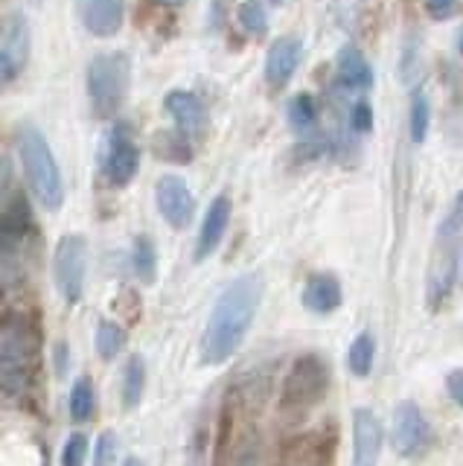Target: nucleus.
<instances>
[{"mask_svg":"<svg viewBox=\"0 0 463 466\" xmlns=\"http://www.w3.org/2000/svg\"><path fill=\"white\" fill-rule=\"evenodd\" d=\"M350 120H353V128L361 131V135L373 131V108H370V102L358 99L356 106H353V111H350Z\"/></svg>","mask_w":463,"mask_h":466,"instance_id":"31","label":"nucleus"},{"mask_svg":"<svg viewBox=\"0 0 463 466\" xmlns=\"http://www.w3.org/2000/svg\"><path fill=\"white\" fill-rule=\"evenodd\" d=\"M132 85V58L128 53H99L88 65V96L99 120L117 116Z\"/></svg>","mask_w":463,"mask_h":466,"instance_id":"5","label":"nucleus"},{"mask_svg":"<svg viewBox=\"0 0 463 466\" xmlns=\"http://www.w3.org/2000/svg\"><path fill=\"white\" fill-rule=\"evenodd\" d=\"M460 280V251H443L428 271V286H426V303L431 312H438L443 300L452 295L455 283Z\"/></svg>","mask_w":463,"mask_h":466,"instance_id":"17","label":"nucleus"},{"mask_svg":"<svg viewBox=\"0 0 463 466\" xmlns=\"http://www.w3.org/2000/svg\"><path fill=\"white\" fill-rule=\"evenodd\" d=\"M428 18L434 21H448L458 15V0H423Z\"/></svg>","mask_w":463,"mask_h":466,"instance_id":"32","label":"nucleus"},{"mask_svg":"<svg viewBox=\"0 0 463 466\" xmlns=\"http://www.w3.org/2000/svg\"><path fill=\"white\" fill-rule=\"evenodd\" d=\"M341 283L336 274L329 271H317V274H309L307 286H303V306H307V312L312 315H332L341 306Z\"/></svg>","mask_w":463,"mask_h":466,"instance_id":"18","label":"nucleus"},{"mask_svg":"<svg viewBox=\"0 0 463 466\" xmlns=\"http://www.w3.org/2000/svg\"><path fill=\"white\" fill-rule=\"evenodd\" d=\"M143 390H146V364H143L140 356H132L123 370V405L137 408L143 400Z\"/></svg>","mask_w":463,"mask_h":466,"instance_id":"21","label":"nucleus"},{"mask_svg":"<svg viewBox=\"0 0 463 466\" xmlns=\"http://www.w3.org/2000/svg\"><path fill=\"white\" fill-rule=\"evenodd\" d=\"M30 239H33L30 198L21 189L9 160L0 157V291L15 289L24 280Z\"/></svg>","mask_w":463,"mask_h":466,"instance_id":"2","label":"nucleus"},{"mask_svg":"<svg viewBox=\"0 0 463 466\" xmlns=\"http://www.w3.org/2000/svg\"><path fill=\"white\" fill-rule=\"evenodd\" d=\"M327 388H329L327 361L317 353H303L300 359H295L292 370L286 376L283 405L295 408V411H303V408H312L315 402H321Z\"/></svg>","mask_w":463,"mask_h":466,"instance_id":"6","label":"nucleus"},{"mask_svg":"<svg viewBox=\"0 0 463 466\" xmlns=\"http://www.w3.org/2000/svg\"><path fill=\"white\" fill-rule=\"evenodd\" d=\"M76 12L94 38H114L126 21V0H76Z\"/></svg>","mask_w":463,"mask_h":466,"instance_id":"12","label":"nucleus"},{"mask_svg":"<svg viewBox=\"0 0 463 466\" xmlns=\"http://www.w3.org/2000/svg\"><path fill=\"white\" fill-rule=\"evenodd\" d=\"M431 126V102L423 91H417L411 99V114H408V131L414 143H426Z\"/></svg>","mask_w":463,"mask_h":466,"instance_id":"27","label":"nucleus"},{"mask_svg":"<svg viewBox=\"0 0 463 466\" xmlns=\"http://www.w3.org/2000/svg\"><path fill=\"white\" fill-rule=\"evenodd\" d=\"M446 390H448V397L463 408V368H458L446 376Z\"/></svg>","mask_w":463,"mask_h":466,"instance_id":"33","label":"nucleus"},{"mask_svg":"<svg viewBox=\"0 0 463 466\" xmlns=\"http://www.w3.org/2000/svg\"><path fill=\"white\" fill-rule=\"evenodd\" d=\"M38 361V335L26 318L0 324V397H24L33 385Z\"/></svg>","mask_w":463,"mask_h":466,"instance_id":"4","label":"nucleus"},{"mask_svg":"<svg viewBox=\"0 0 463 466\" xmlns=\"http://www.w3.org/2000/svg\"><path fill=\"white\" fill-rule=\"evenodd\" d=\"M385 441V426L373 408H356L353 411V463L370 466L379 461Z\"/></svg>","mask_w":463,"mask_h":466,"instance_id":"13","label":"nucleus"},{"mask_svg":"<svg viewBox=\"0 0 463 466\" xmlns=\"http://www.w3.org/2000/svg\"><path fill=\"white\" fill-rule=\"evenodd\" d=\"M259 303H263V277L257 271L239 274L234 283H227L201 335V361L216 368L234 359L259 312Z\"/></svg>","mask_w":463,"mask_h":466,"instance_id":"1","label":"nucleus"},{"mask_svg":"<svg viewBox=\"0 0 463 466\" xmlns=\"http://www.w3.org/2000/svg\"><path fill=\"white\" fill-rule=\"evenodd\" d=\"M164 108L169 111L172 120H176L181 135L186 137H196L207 128V106L193 91H181V87L169 91L164 96Z\"/></svg>","mask_w":463,"mask_h":466,"instance_id":"16","label":"nucleus"},{"mask_svg":"<svg viewBox=\"0 0 463 466\" xmlns=\"http://www.w3.org/2000/svg\"><path fill=\"white\" fill-rule=\"evenodd\" d=\"M132 268L140 283L152 286L157 280V248L149 237H137L132 248Z\"/></svg>","mask_w":463,"mask_h":466,"instance_id":"20","label":"nucleus"},{"mask_svg":"<svg viewBox=\"0 0 463 466\" xmlns=\"http://www.w3.org/2000/svg\"><path fill=\"white\" fill-rule=\"evenodd\" d=\"M237 18L245 33L254 38H263L268 33V12H266L263 0H242L237 9Z\"/></svg>","mask_w":463,"mask_h":466,"instance_id":"26","label":"nucleus"},{"mask_svg":"<svg viewBox=\"0 0 463 466\" xmlns=\"http://www.w3.org/2000/svg\"><path fill=\"white\" fill-rule=\"evenodd\" d=\"M303 58V41L297 35H280L271 41L268 56H266V82L274 91H280L292 82L295 70L300 67Z\"/></svg>","mask_w":463,"mask_h":466,"instance_id":"14","label":"nucleus"},{"mask_svg":"<svg viewBox=\"0 0 463 466\" xmlns=\"http://www.w3.org/2000/svg\"><path fill=\"white\" fill-rule=\"evenodd\" d=\"M458 233H463V193L452 201V210L446 213L443 225H440V239L448 242L452 237H458Z\"/></svg>","mask_w":463,"mask_h":466,"instance_id":"28","label":"nucleus"},{"mask_svg":"<svg viewBox=\"0 0 463 466\" xmlns=\"http://www.w3.org/2000/svg\"><path fill=\"white\" fill-rule=\"evenodd\" d=\"M55 289L67 303H79L85 295V277H88V239L82 233H65L53 254Z\"/></svg>","mask_w":463,"mask_h":466,"instance_id":"7","label":"nucleus"},{"mask_svg":"<svg viewBox=\"0 0 463 466\" xmlns=\"http://www.w3.org/2000/svg\"><path fill=\"white\" fill-rule=\"evenodd\" d=\"M460 50H463V35H460Z\"/></svg>","mask_w":463,"mask_h":466,"instance_id":"37","label":"nucleus"},{"mask_svg":"<svg viewBox=\"0 0 463 466\" xmlns=\"http://www.w3.org/2000/svg\"><path fill=\"white\" fill-rule=\"evenodd\" d=\"M161 4H166V6H181L184 0H161Z\"/></svg>","mask_w":463,"mask_h":466,"instance_id":"35","label":"nucleus"},{"mask_svg":"<svg viewBox=\"0 0 463 466\" xmlns=\"http://www.w3.org/2000/svg\"><path fill=\"white\" fill-rule=\"evenodd\" d=\"M230 213H234V201L227 196H216L210 201V208L201 218V230H198V239H196V262H205L210 254H216V248L222 245L227 225H230Z\"/></svg>","mask_w":463,"mask_h":466,"instance_id":"15","label":"nucleus"},{"mask_svg":"<svg viewBox=\"0 0 463 466\" xmlns=\"http://www.w3.org/2000/svg\"><path fill=\"white\" fill-rule=\"evenodd\" d=\"M85 455H88V437L85 434H70L65 451H62V463L65 466H79L85 463Z\"/></svg>","mask_w":463,"mask_h":466,"instance_id":"29","label":"nucleus"},{"mask_svg":"<svg viewBox=\"0 0 463 466\" xmlns=\"http://www.w3.org/2000/svg\"><path fill=\"white\" fill-rule=\"evenodd\" d=\"M373 361H376V341L370 332H361L353 339L350 344V353H347V364H350V370L356 376H370L373 370Z\"/></svg>","mask_w":463,"mask_h":466,"instance_id":"23","label":"nucleus"},{"mask_svg":"<svg viewBox=\"0 0 463 466\" xmlns=\"http://www.w3.org/2000/svg\"><path fill=\"white\" fill-rule=\"evenodd\" d=\"M94 344H96V353L103 361H114L120 356V350L126 344V329L114 320H99L96 324V335H94Z\"/></svg>","mask_w":463,"mask_h":466,"instance_id":"22","label":"nucleus"},{"mask_svg":"<svg viewBox=\"0 0 463 466\" xmlns=\"http://www.w3.org/2000/svg\"><path fill=\"white\" fill-rule=\"evenodd\" d=\"M94 408H96V393L91 379H76V385L70 388V402H67V411L74 422H85L94 417Z\"/></svg>","mask_w":463,"mask_h":466,"instance_id":"24","label":"nucleus"},{"mask_svg":"<svg viewBox=\"0 0 463 466\" xmlns=\"http://www.w3.org/2000/svg\"><path fill=\"white\" fill-rule=\"evenodd\" d=\"M55 359H59V364H55V376H65L67 373V344L62 341L59 347H55Z\"/></svg>","mask_w":463,"mask_h":466,"instance_id":"34","label":"nucleus"},{"mask_svg":"<svg viewBox=\"0 0 463 466\" xmlns=\"http://www.w3.org/2000/svg\"><path fill=\"white\" fill-rule=\"evenodd\" d=\"M336 67H338V79L347 87H356V91H367L373 85V67L367 65L365 53L353 44H344L336 56Z\"/></svg>","mask_w":463,"mask_h":466,"instance_id":"19","label":"nucleus"},{"mask_svg":"<svg viewBox=\"0 0 463 466\" xmlns=\"http://www.w3.org/2000/svg\"><path fill=\"white\" fill-rule=\"evenodd\" d=\"M155 201L169 228H176V230L190 228L196 216V198H193L190 184H186L181 175H172V172L161 175L155 184Z\"/></svg>","mask_w":463,"mask_h":466,"instance_id":"11","label":"nucleus"},{"mask_svg":"<svg viewBox=\"0 0 463 466\" xmlns=\"http://www.w3.org/2000/svg\"><path fill=\"white\" fill-rule=\"evenodd\" d=\"M140 172V149L128 126H114L106 137V155H103V175L111 187H128Z\"/></svg>","mask_w":463,"mask_h":466,"instance_id":"9","label":"nucleus"},{"mask_svg":"<svg viewBox=\"0 0 463 466\" xmlns=\"http://www.w3.org/2000/svg\"><path fill=\"white\" fill-rule=\"evenodd\" d=\"M30 62V26L21 12H9L0 24V87L15 82Z\"/></svg>","mask_w":463,"mask_h":466,"instance_id":"10","label":"nucleus"},{"mask_svg":"<svg viewBox=\"0 0 463 466\" xmlns=\"http://www.w3.org/2000/svg\"><path fill=\"white\" fill-rule=\"evenodd\" d=\"M21 167L30 184V193L38 198V204L45 210H59L65 204V178L62 169L55 164V155L50 149V143L35 123H21L15 131Z\"/></svg>","mask_w":463,"mask_h":466,"instance_id":"3","label":"nucleus"},{"mask_svg":"<svg viewBox=\"0 0 463 466\" xmlns=\"http://www.w3.org/2000/svg\"><path fill=\"white\" fill-rule=\"evenodd\" d=\"M268 4H271V6H280V4H283V0H268Z\"/></svg>","mask_w":463,"mask_h":466,"instance_id":"36","label":"nucleus"},{"mask_svg":"<svg viewBox=\"0 0 463 466\" xmlns=\"http://www.w3.org/2000/svg\"><path fill=\"white\" fill-rule=\"evenodd\" d=\"M434 441L431 422L423 414V408L417 402H399L394 408V422H390V443H394V451L402 458H417L428 451Z\"/></svg>","mask_w":463,"mask_h":466,"instance_id":"8","label":"nucleus"},{"mask_svg":"<svg viewBox=\"0 0 463 466\" xmlns=\"http://www.w3.org/2000/svg\"><path fill=\"white\" fill-rule=\"evenodd\" d=\"M94 461L96 463H114V461H117V434H114V431L99 434L96 449H94Z\"/></svg>","mask_w":463,"mask_h":466,"instance_id":"30","label":"nucleus"},{"mask_svg":"<svg viewBox=\"0 0 463 466\" xmlns=\"http://www.w3.org/2000/svg\"><path fill=\"white\" fill-rule=\"evenodd\" d=\"M286 116H288V126H292L295 131H309L317 120V102L315 96L309 94H295L292 99H288L286 106Z\"/></svg>","mask_w":463,"mask_h":466,"instance_id":"25","label":"nucleus"}]
</instances>
